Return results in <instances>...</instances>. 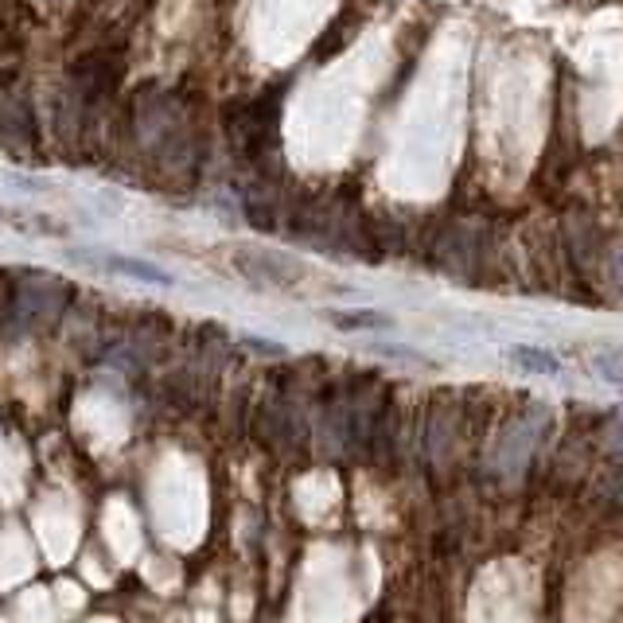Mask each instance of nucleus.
Returning a JSON list of instances; mask_svg holds the SVG:
<instances>
[{"mask_svg": "<svg viewBox=\"0 0 623 623\" xmlns=\"http://www.w3.org/2000/svg\"><path fill=\"white\" fill-rule=\"evenodd\" d=\"M378 355H390V359H409V363H429V359H421L417 351H409V347H390V343H378L374 347Z\"/></svg>", "mask_w": 623, "mask_h": 623, "instance_id": "423d86ee", "label": "nucleus"}, {"mask_svg": "<svg viewBox=\"0 0 623 623\" xmlns=\"http://www.w3.org/2000/svg\"><path fill=\"white\" fill-rule=\"evenodd\" d=\"M74 261H90V265H98V269H110L117 277H133V281H145V285H160V289H168V285H176V277L168 273V269H160V265H152L145 257H125V254H113V250H71Z\"/></svg>", "mask_w": 623, "mask_h": 623, "instance_id": "f257e3e1", "label": "nucleus"}, {"mask_svg": "<svg viewBox=\"0 0 623 623\" xmlns=\"http://www.w3.org/2000/svg\"><path fill=\"white\" fill-rule=\"evenodd\" d=\"M250 351H257V355H285V343H273V339H257V335H246L242 339Z\"/></svg>", "mask_w": 623, "mask_h": 623, "instance_id": "39448f33", "label": "nucleus"}, {"mask_svg": "<svg viewBox=\"0 0 623 623\" xmlns=\"http://www.w3.org/2000/svg\"><path fill=\"white\" fill-rule=\"evenodd\" d=\"M596 374H600L604 382H612V386H620L623 390V355L620 351H604V355H596Z\"/></svg>", "mask_w": 623, "mask_h": 623, "instance_id": "20e7f679", "label": "nucleus"}, {"mask_svg": "<svg viewBox=\"0 0 623 623\" xmlns=\"http://www.w3.org/2000/svg\"><path fill=\"white\" fill-rule=\"evenodd\" d=\"M331 324L339 331H382L390 328L394 320L386 312H374V308H355V312H331Z\"/></svg>", "mask_w": 623, "mask_h": 623, "instance_id": "7ed1b4c3", "label": "nucleus"}, {"mask_svg": "<svg viewBox=\"0 0 623 623\" xmlns=\"http://www.w3.org/2000/svg\"><path fill=\"white\" fill-rule=\"evenodd\" d=\"M507 359H511L514 367L530 370V374H557L561 370L557 355L546 351V347H534V343H514V347H507Z\"/></svg>", "mask_w": 623, "mask_h": 623, "instance_id": "f03ea898", "label": "nucleus"}]
</instances>
